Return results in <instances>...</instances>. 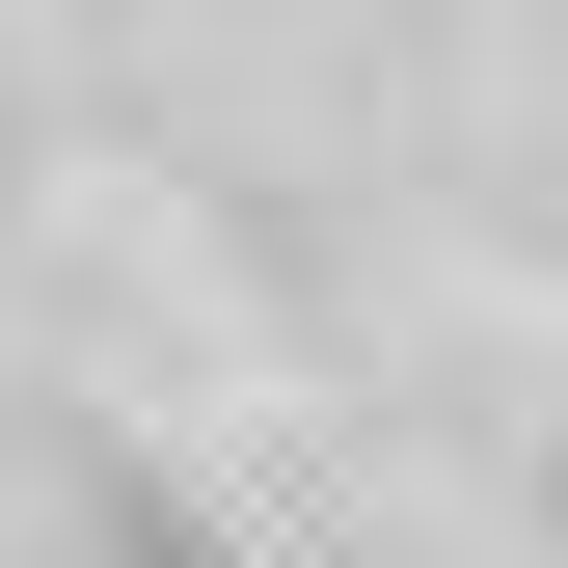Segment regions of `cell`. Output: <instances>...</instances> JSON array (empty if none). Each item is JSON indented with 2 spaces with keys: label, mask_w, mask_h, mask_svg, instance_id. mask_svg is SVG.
<instances>
[{
  "label": "cell",
  "mask_w": 568,
  "mask_h": 568,
  "mask_svg": "<svg viewBox=\"0 0 568 568\" xmlns=\"http://www.w3.org/2000/svg\"><path fill=\"white\" fill-rule=\"evenodd\" d=\"M109 568H244V541L190 515V487H135V460H109Z\"/></svg>",
  "instance_id": "cell-1"
},
{
  "label": "cell",
  "mask_w": 568,
  "mask_h": 568,
  "mask_svg": "<svg viewBox=\"0 0 568 568\" xmlns=\"http://www.w3.org/2000/svg\"><path fill=\"white\" fill-rule=\"evenodd\" d=\"M541 487H568V460H541Z\"/></svg>",
  "instance_id": "cell-2"
}]
</instances>
